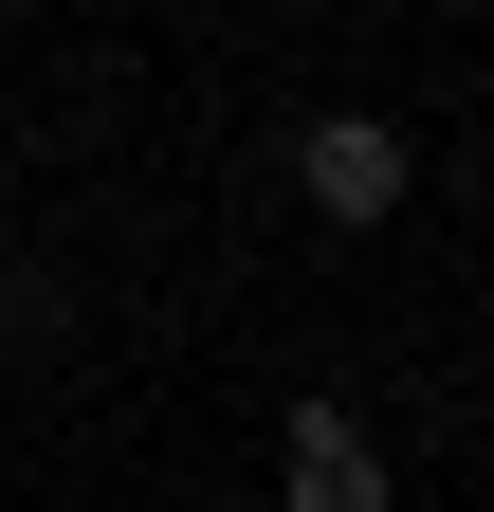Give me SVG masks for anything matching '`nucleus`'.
<instances>
[{
	"label": "nucleus",
	"instance_id": "f257e3e1",
	"mask_svg": "<svg viewBox=\"0 0 494 512\" xmlns=\"http://www.w3.org/2000/svg\"><path fill=\"white\" fill-rule=\"evenodd\" d=\"M293 183H312V220H403V183H421V147H403V128L385 110H312V128H293Z\"/></svg>",
	"mask_w": 494,
	"mask_h": 512
},
{
	"label": "nucleus",
	"instance_id": "f03ea898",
	"mask_svg": "<svg viewBox=\"0 0 494 512\" xmlns=\"http://www.w3.org/2000/svg\"><path fill=\"white\" fill-rule=\"evenodd\" d=\"M275 439H293V458H275L293 512H403V458H385V421H366V403H293Z\"/></svg>",
	"mask_w": 494,
	"mask_h": 512
}]
</instances>
